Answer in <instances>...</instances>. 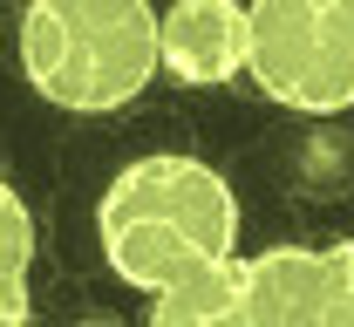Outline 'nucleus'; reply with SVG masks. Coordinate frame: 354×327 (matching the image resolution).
I'll return each instance as SVG.
<instances>
[{"mask_svg":"<svg viewBox=\"0 0 354 327\" xmlns=\"http://www.w3.org/2000/svg\"><path fill=\"white\" fill-rule=\"evenodd\" d=\"M21 75L68 116H109L157 75V14L143 0H35L21 14Z\"/></svg>","mask_w":354,"mask_h":327,"instance_id":"2","label":"nucleus"},{"mask_svg":"<svg viewBox=\"0 0 354 327\" xmlns=\"http://www.w3.org/2000/svg\"><path fill=\"white\" fill-rule=\"evenodd\" d=\"M82 327H116V321H82Z\"/></svg>","mask_w":354,"mask_h":327,"instance_id":"10","label":"nucleus"},{"mask_svg":"<svg viewBox=\"0 0 354 327\" xmlns=\"http://www.w3.org/2000/svg\"><path fill=\"white\" fill-rule=\"evenodd\" d=\"M95 239L109 273L157 300L164 286L239 259V191L205 157L150 150L109 178L95 205Z\"/></svg>","mask_w":354,"mask_h":327,"instance_id":"1","label":"nucleus"},{"mask_svg":"<svg viewBox=\"0 0 354 327\" xmlns=\"http://www.w3.org/2000/svg\"><path fill=\"white\" fill-rule=\"evenodd\" d=\"M0 327H28V286L0 293Z\"/></svg>","mask_w":354,"mask_h":327,"instance_id":"9","label":"nucleus"},{"mask_svg":"<svg viewBox=\"0 0 354 327\" xmlns=\"http://www.w3.org/2000/svg\"><path fill=\"white\" fill-rule=\"evenodd\" d=\"M307 327H354V239L320 245V293Z\"/></svg>","mask_w":354,"mask_h":327,"instance_id":"8","label":"nucleus"},{"mask_svg":"<svg viewBox=\"0 0 354 327\" xmlns=\"http://www.w3.org/2000/svg\"><path fill=\"white\" fill-rule=\"evenodd\" d=\"M150 327H245V307H239V259L225 266H205L191 280L164 286L150 300Z\"/></svg>","mask_w":354,"mask_h":327,"instance_id":"6","label":"nucleus"},{"mask_svg":"<svg viewBox=\"0 0 354 327\" xmlns=\"http://www.w3.org/2000/svg\"><path fill=\"white\" fill-rule=\"evenodd\" d=\"M245 75L293 116L354 109V0H259L245 7Z\"/></svg>","mask_w":354,"mask_h":327,"instance_id":"3","label":"nucleus"},{"mask_svg":"<svg viewBox=\"0 0 354 327\" xmlns=\"http://www.w3.org/2000/svg\"><path fill=\"white\" fill-rule=\"evenodd\" d=\"M157 68L184 89H218L245 75V7L177 0L171 14H157Z\"/></svg>","mask_w":354,"mask_h":327,"instance_id":"4","label":"nucleus"},{"mask_svg":"<svg viewBox=\"0 0 354 327\" xmlns=\"http://www.w3.org/2000/svg\"><path fill=\"white\" fill-rule=\"evenodd\" d=\"M320 293V245H266L239 259V307L245 327H307Z\"/></svg>","mask_w":354,"mask_h":327,"instance_id":"5","label":"nucleus"},{"mask_svg":"<svg viewBox=\"0 0 354 327\" xmlns=\"http://www.w3.org/2000/svg\"><path fill=\"white\" fill-rule=\"evenodd\" d=\"M28 266H35V212L28 198L0 178V293L28 286Z\"/></svg>","mask_w":354,"mask_h":327,"instance_id":"7","label":"nucleus"}]
</instances>
